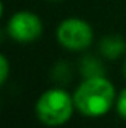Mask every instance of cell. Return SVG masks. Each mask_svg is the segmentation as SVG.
Instances as JSON below:
<instances>
[{"mask_svg":"<svg viewBox=\"0 0 126 128\" xmlns=\"http://www.w3.org/2000/svg\"><path fill=\"white\" fill-rule=\"evenodd\" d=\"M9 78V61L4 55H0V84L4 85Z\"/></svg>","mask_w":126,"mask_h":128,"instance_id":"obj_8","label":"cell"},{"mask_svg":"<svg viewBox=\"0 0 126 128\" xmlns=\"http://www.w3.org/2000/svg\"><path fill=\"white\" fill-rule=\"evenodd\" d=\"M99 52L108 60H116L122 57L126 52L125 39L117 34H110V36L102 37L99 42Z\"/></svg>","mask_w":126,"mask_h":128,"instance_id":"obj_5","label":"cell"},{"mask_svg":"<svg viewBox=\"0 0 126 128\" xmlns=\"http://www.w3.org/2000/svg\"><path fill=\"white\" fill-rule=\"evenodd\" d=\"M43 30L40 18L28 10L16 12L7 21L9 36L19 43H30L40 37Z\"/></svg>","mask_w":126,"mask_h":128,"instance_id":"obj_4","label":"cell"},{"mask_svg":"<svg viewBox=\"0 0 126 128\" xmlns=\"http://www.w3.org/2000/svg\"><path fill=\"white\" fill-rule=\"evenodd\" d=\"M74 107V98L65 90L52 88L39 97L36 115L48 127H61L71 119Z\"/></svg>","mask_w":126,"mask_h":128,"instance_id":"obj_2","label":"cell"},{"mask_svg":"<svg viewBox=\"0 0 126 128\" xmlns=\"http://www.w3.org/2000/svg\"><path fill=\"white\" fill-rule=\"evenodd\" d=\"M116 109H117V113L126 119V88L119 94V98L116 100Z\"/></svg>","mask_w":126,"mask_h":128,"instance_id":"obj_9","label":"cell"},{"mask_svg":"<svg viewBox=\"0 0 126 128\" xmlns=\"http://www.w3.org/2000/svg\"><path fill=\"white\" fill-rule=\"evenodd\" d=\"M73 98L76 109L82 115L88 118H99L111 109L116 100V91L105 76L83 79Z\"/></svg>","mask_w":126,"mask_h":128,"instance_id":"obj_1","label":"cell"},{"mask_svg":"<svg viewBox=\"0 0 126 128\" xmlns=\"http://www.w3.org/2000/svg\"><path fill=\"white\" fill-rule=\"evenodd\" d=\"M54 79L58 80L60 84H64V82H68L70 79V67L67 66V63H58L54 68Z\"/></svg>","mask_w":126,"mask_h":128,"instance_id":"obj_7","label":"cell"},{"mask_svg":"<svg viewBox=\"0 0 126 128\" xmlns=\"http://www.w3.org/2000/svg\"><path fill=\"white\" fill-rule=\"evenodd\" d=\"M80 74L83 79H92V78H104L105 76V67L98 58L92 55H86L80 60Z\"/></svg>","mask_w":126,"mask_h":128,"instance_id":"obj_6","label":"cell"},{"mask_svg":"<svg viewBox=\"0 0 126 128\" xmlns=\"http://www.w3.org/2000/svg\"><path fill=\"white\" fill-rule=\"evenodd\" d=\"M57 39L64 48L71 51H83L94 40L92 27L80 18L64 20L57 28Z\"/></svg>","mask_w":126,"mask_h":128,"instance_id":"obj_3","label":"cell"},{"mask_svg":"<svg viewBox=\"0 0 126 128\" xmlns=\"http://www.w3.org/2000/svg\"><path fill=\"white\" fill-rule=\"evenodd\" d=\"M125 76H126V63H125Z\"/></svg>","mask_w":126,"mask_h":128,"instance_id":"obj_10","label":"cell"},{"mask_svg":"<svg viewBox=\"0 0 126 128\" xmlns=\"http://www.w3.org/2000/svg\"><path fill=\"white\" fill-rule=\"evenodd\" d=\"M51 2H60V0H51Z\"/></svg>","mask_w":126,"mask_h":128,"instance_id":"obj_11","label":"cell"}]
</instances>
